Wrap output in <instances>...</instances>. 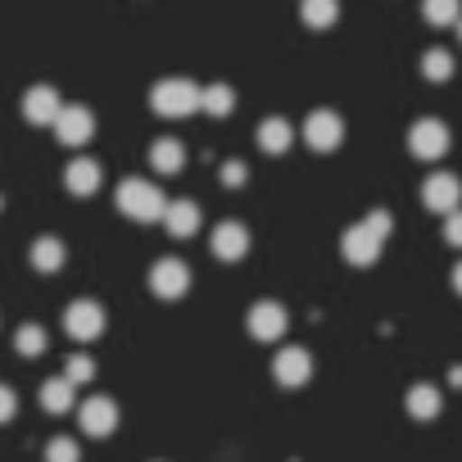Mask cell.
<instances>
[{
	"instance_id": "6da1fadb",
	"label": "cell",
	"mask_w": 462,
	"mask_h": 462,
	"mask_svg": "<svg viewBox=\"0 0 462 462\" xmlns=\"http://www.w3.org/2000/svg\"><path fill=\"white\" fill-rule=\"evenodd\" d=\"M390 226H394V217H390L385 208L367 213L358 226H349V231H345V259H349V263H358V268L376 263V259H381V245H385V236H390Z\"/></svg>"
},
{
	"instance_id": "7a4b0ae2",
	"label": "cell",
	"mask_w": 462,
	"mask_h": 462,
	"mask_svg": "<svg viewBox=\"0 0 462 462\" xmlns=\"http://www.w3.org/2000/svg\"><path fill=\"white\" fill-rule=\"evenodd\" d=\"M199 91L204 87H195L190 78H163L150 91V109L163 114V118H190L199 109Z\"/></svg>"
},
{
	"instance_id": "3957f363",
	"label": "cell",
	"mask_w": 462,
	"mask_h": 462,
	"mask_svg": "<svg viewBox=\"0 0 462 462\" xmlns=\"http://www.w3.org/2000/svg\"><path fill=\"white\" fill-rule=\"evenodd\" d=\"M118 208H123L132 222H159L163 208H168V199H163V190H159L154 181L127 177V181L118 186Z\"/></svg>"
},
{
	"instance_id": "277c9868",
	"label": "cell",
	"mask_w": 462,
	"mask_h": 462,
	"mask_svg": "<svg viewBox=\"0 0 462 462\" xmlns=\"http://www.w3.org/2000/svg\"><path fill=\"white\" fill-rule=\"evenodd\" d=\"M150 291H154L159 300H181V295L190 291V268H186L181 259H159V263L150 268Z\"/></svg>"
},
{
	"instance_id": "5b68a950",
	"label": "cell",
	"mask_w": 462,
	"mask_h": 462,
	"mask_svg": "<svg viewBox=\"0 0 462 462\" xmlns=\"http://www.w3.org/2000/svg\"><path fill=\"white\" fill-rule=\"evenodd\" d=\"M304 141H309L318 154L336 150V145L345 141V123H340V114H331V109H313L309 123H304Z\"/></svg>"
},
{
	"instance_id": "8992f818",
	"label": "cell",
	"mask_w": 462,
	"mask_h": 462,
	"mask_svg": "<svg viewBox=\"0 0 462 462\" xmlns=\"http://www.w3.org/2000/svg\"><path fill=\"white\" fill-rule=\"evenodd\" d=\"M64 327H69L73 340H96V336L105 331V309H100L96 300H73V304L64 309Z\"/></svg>"
},
{
	"instance_id": "52a82bcc",
	"label": "cell",
	"mask_w": 462,
	"mask_h": 462,
	"mask_svg": "<svg viewBox=\"0 0 462 462\" xmlns=\"http://www.w3.org/2000/svg\"><path fill=\"white\" fill-rule=\"evenodd\" d=\"M208 250H213V259H222V263H236V259H245V250H250V231H245L241 222H217L213 236H208Z\"/></svg>"
},
{
	"instance_id": "ba28073f",
	"label": "cell",
	"mask_w": 462,
	"mask_h": 462,
	"mask_svg": "<svg viewBox=\"0 0 462 462\" xmlns=\"http://www.w3.org/2000/svg\"><path fill=\"white\" fill-rule=\"evenodd\" d=\"M408 150H412L417 159H439V154L448 150V127H444L439 118H421V123H412V132H408Z\"/></svg>"
},
{
	"instance_id": "9c48e42d",
	"label": "cell",
	"mask_w": 462,
	"mask_h": 462,
	"mask_svg": "<svg viewBox=\"0 0 462 462\" xmlns=\"http://www.w3.org/2000/svg\"><path fill=\"white\" fill-rule=\"evenodd\" d=\"M421 199H426V208L430 213H453L457 208V199H462V181L453 177V172H430L426 177V186H421Z\"/></svg>"
},
{
	"instance_id": "30bf717a",
	"label": "cell",
	"mask_w": 462,
	"mask_h": 462,
	"mask_svg": "<svg viewBox=\"0 0 462 462\" xmlns=\"http://www.w3.org/2000/svg\"><path fill=\"white\" fill-rule=\"evenodd\" d=\"M55 136H60L64 145H87V141L96 136V118H91V109H82V105H64L60 118H55Z\"/></svg>"
},
{
	"instance_id": "8fae6325",
	"label": "cell",
	"mask_w": 462,
	"mask_h": 462,
	"mask_svg": "<svg viewBox=\"0 0 462 462\" xmlns=\"http://www.w3.org/2000/svg\"><path fill=\"white\" fill-rule=\"evenodd\" d=\"M286 327H291V318H286V309L277 300H263V304L250 309V336L254 340H282Z\"/></svg>"
},
{
	"instance_id": "7c38bea8",
	"label": "cell",
	"mask_w": 462,
	"mask_h": 462,
	"mask_svg": "<svg viewBox=\"0 0 462 462\" xmlns=\"http://www.w3.org/2000/svg\"><path fill=\"white\" fill-rule=\"evenodd\" d=\"M273 376L286 385V390H300L309 376H313V363H309V349H300V345H291V349H282L277 354V363H273Z\"/></svg>"
},
{
	"instance_id": "4fadbf2b",
	"label": "cell",
	"mask_w": 462,
	"mask_h": 462,
	"mask_svg": "<svg viewBox=\"0 0 462 462\" xmlns=\"http://www.w3.org/2000/svg\"><path fill=\"white\" fill-rule=\"evenodd\" d=\"M78 421H82V430L87 435H109L114 426H118V403L114 399H105V394H96V399H87L82 408H78Z\"/></svg>"
},
{
	"instance_id": "5bb4252c",
	"label": "cell",
	"mask_w": 462,
	"mask_h": 462,
	"mask_svg": "<svg viewBox=\"0 0 462 462\" xmlns=\"http://www.w3.org/2000/svg\"><path fill=\"white\" fill-rule=\"evenodd\" d=\"M60 96H55V87H32L28 96H23V118L28 123H37V127H55V118H60Z\"/></svg>"
},
{
	"instance_id": "9a60e30c",
	"label": "cell",
	"mask_w": 462,
	"mask_h": 462,
	"mask_svg": "<svg viewBox=\"0 0 462 462\" xmlns=\"http://www.w3.org/2000/svg\"><path fill=\"white\" fill-rule=\"evenodd\" d=\"M163 226L172 231L177 241L195 236V231H199V204H195V199H172V204L163 208Z\"/></svg>"
},
{
	"instance_id": "2e32d148",
	"label": "cell",
	"mask_w": 462,
	"mask_h": 462,
	"mask_svg": "<svg viewBox=\"0 0 462 462\" xmlns=\"http://www.w3.org/2000/svg\"><path fill=\"white\" fill-rule=\"evenodd\" d=\"M64 186H69L73 195H96V190H100V163H96V159H73V163L64 168Z\"/></svg>"
},
{
	"instance_id": "e0dca14e",
	"label": "cell",
	"mask_w": 462,
	"mask_h": 462,
	"mask_svg": "<svg viewBox=\"0 0 462 462\" xmlns=\"http://www.w3.org/2000/svg\"><path fill=\"white\" fill-rule=\"evenodd\" d=\"M291 141H295V127H291L286 118H263V123H259V145H263L268 154H286Z\"/></svg>"
},
{
	"instance_id": "ac0fdd59",
	"label": "cell",
	"mask_w": 462,
	"mask_h": 462,
	"mask_svg": "<svg viewBox=\"0 0 462 462\" xmlns=\"http://www.w3.org/2000/svg\"><path fill=\"white\" fill-rule=\"evenodd\" d=\"M150 163H154V172H163V177L181 172V163H186V150H181V141H172V136L154 141V145H150Z\"/></svg>"
},
{
	"instance_id": "d6986e66",
	"label": "cell",
	"mask_w": 462,
	"mask_h": 462,
	"mask_svg": "<svg viewBox=\"0 0 462 462\" xmlns=\"http://www.w3.org/2000/svg\"><path fill=\"white\" fill-rule=\"evenodd\" d=\"M73 390H78V385H73L69 376L46 381V385H42V408H46V412H55V417H60V412H69V408H73Z\"/></svg>"
},
{
	"instance_id": "ffe728a7",
	"label": "cell",
	"mask_w": 462,
	"mask_h": 462,
	"mask_svg": "<svg viewBox=\"0 0 462 462\" xmlns=\"http://www.w3.org/2000/svg\"><path fill=\"white\" fill-rule=\"evenodd\" d=\"M32 268L37 273H60L64 268V245L55 241V236H42V241H32Z\"/></svg>"
},
{
	"instance_id": "44dd1931",
	"label": "cell",
	"mask_w": 462,
	"mask_h": 462,
	"mask_svg": "<svg viewBox=\"0 0 462 462\" xmlns=\"http://www.w3.org/2000/svg\"><path fill=\"white\" fill-rule=\"evenodd\" d=\"M199 109L213 114V118H226L231 109H236V96H231V87H222V82L217 87H204L199 91Z\"/></svg>"
},
{
	"instance_id": "7402d4cb",
	"label": "cell",
	"mask_w": 462,
	"mask_h": 462,
	"mask_svg": "<svg viewBox=\"0 0 462 462\" xmlns=\"http://www.w3.org/2000/svg\"><path fill=\"white\" fill-rule=\"evenodd\" d=\"M408 412L421 417V421H430V417L439 412V390H435V385H412V390H408Z\"/></svg>"
},
{
	"instance_id": "603a6c76",
	"label": "cell",
	"mask_w": 462,
	"mask_h": 462,
	"mask_svg": "<svg viewBox=\"0 0 462 462\" xmlns=\"http://www.w3.org/2000/svg\"><path fill=\"white\" fill-rule=\"evenodd\" d=\"M304 23L309 28H331L340 19V0H304Z\"/></svg>"
},
{
	"instance_id": "cb8c5ba5",
	"label": "cell",
	"mask_w": 462,
	"mask_h": 462,
	"mask_svg": "<svg viewBox=\"0 0 462 462\" xmlns=\"http://www.w3.org/2000/svg\"><path fill=\"white\" fill-rule=\"evenodd\" d=\"M421 14H426V23L448 28V23H457V14H462V0H421Z\"/></svg>"
},
{
	"instance_id": "d4e9b609",
	"label": "cell",
	"mask_w": 462,
	"mask_h": 462,
	"mask_svg": "<svg viewBox=\"0 0 462 462\" xmlns=\"http://www.w3.org/2000/svg\"><path fill=\"white\" fill-rule=\"evenodd\" d=\"M421 73H426L430 82H448V78H453V55H448V51H426V55H421Z\"/></svg>"
},
{
	"instance_id": "484cf974",
	"label": "cell",
	"mask_w": 462,
	"mask_h": 462,
	"mask_svg": "<svg viewBox=\"0 0 462 462\" xmlns=\"http://www.w3.org/2000/svg\"><path fill=\"white\" fill-rule=\"evenodd\" d=\"M14 349H19L23 358H37V354H46V331H42V327H19V336H14Z\"/></svg>"
},
{
	"instance_id": "4316f807",
	"label": "cell",
	"mask_w": 462,
	"mask_h": 462,
	"mask_svg": "<svg viewBox=\"0 0 462 462\" xmlns=\"http://www.w3.org/2000/svg\"><path fill=\"white\" fill-rule=\"evenodd\" d=\"M46 462H82V448L73 444V435H55L46 444Z\"/></svg>"
},
{
	"instance_id": "83f0119b",
	"label": "cell",
	"mask_w": 462,
	"mask_h": 462,
	"mask_svg": "<svg viewBox=\"0 0 462 462\" xmlns=\"http://www.w3.org/2000/svg\"><path fill=\"white\" fill-rule=\"evenodd\" d=\"M64 376H69V381H73V385H87V381H91V376H96V363H91V358H87V354H73V358H69V363H64Z\"/></svg>"
},
{
	"instance_id": "f1b7e54d",
	"label": "cell",
	"mask_w": 462,
	"mask_h": 462,
	"mask_svg": "<svg viewBox=\"0 0 462 462\" xmlns=\"http://www.w3.org/2000/svg\"><path fill=\"white\" fill-rule=\"evenodd\" d=\"M444 241L462 250V208H453V213H448V222H444Z\"/></svg>"
},
{
	"instance_id": "f546056e",
	"label": "cell",
	"mask_w": 462,
	"mask_h": 462,
	"mask_svg": "<svg viewBox=\"0 0 462 462\" xmlns=\"http://www.w3.org/2000/svg\"><path fill=\"white\" fill-rule=\"evenodd\" d=\"M14 412H19V394H14L10 385H0V426H5Z\"/></svg>"
},
{
	"instance_id": "4dcf8cb0",
	"label": "cell",
	"mask_w": 462,
	"mask_h": 462,
	"mask_svg": "<svg viewBox=\"0 0 462 462\" xmlns=\"http://www.w3.org/2000/svg\"><path fill=\"white\" fill-rule=\"evenodd\" d=\"M222 181H226V186H241V181H245V163H241V159L222 163Z\"/></svg>"
},
{
	"instance_id": "1f68e13d",
	"label": "cell",
	"mask_w": 462,
	"mask_h": 462,
	"mask_svg": "<svg viewBox=\"0 0 462 462\" xmlns=\"http://www.w3.org/2000/svg\"><path fill=\"white\" fill-rule=\"evenodd\" d=\"M453 291H457V295H462V263H457V268H453Z\"/></svg>"
},
{
	"instance_id": "d6a6232c",
	"label": "cell",
	"mask_w": 462,
	"mask_h": 462,
	"mask_svg": "<svg viewBox=\"0 0 462 462\" xmlns=\"http://www.w3.org/2000/svg\"><path fill=\"white\" fill-rule=\"evenodd\" d=\"M457 37H462V23H457Z\"/></svg>"
}]
</instances>
